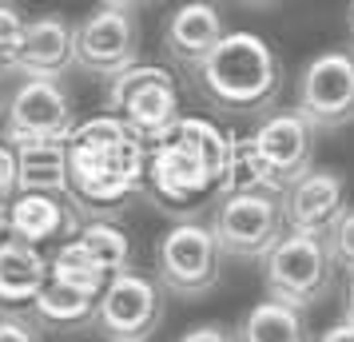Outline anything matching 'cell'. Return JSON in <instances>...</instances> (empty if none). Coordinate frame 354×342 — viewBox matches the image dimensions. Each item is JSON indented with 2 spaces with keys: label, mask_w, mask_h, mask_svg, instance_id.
Segmentation results:
<instances>
[{
  "label": "cell",
  "mask_w": 354,
  "mask_h": 342,
  "mask_svg": "<svg viewBox=\"0 0 354 342\" xmlns=\"http://www.w3.org/2000/svg\"><path fill=\"white\" fill-rule=\"evenodd\" d=\"M211 108L243 120H263L283 96V60L255 32H227L219 48L192 72Z\"/></svg>",
  "instance_id": "cell-1"
},
{
  "label": "cell",
  "mask_w": 354,
  "mask_h": 342,
  "mask_svg": "<svg viewBox=\"0 0 354 342\" xmlns=\"http://www.w3.org/2000/svg\"><path fill=\"white\" fill-rule=\"evenodd\" d=\"M140 131L120 120H96L72 144V203L84 196L96 203H120L140 183Z\"/></svg>",
  "instance_id": "cell-2"
},
{
  "label": "cell",
  "mask_w": 354,
  "mask_h": 342,
  "mask_svg": "<svg viewBox=\"0 0 354 342\" xmlns=\"http://www.w3.org/2000/svg\"><path fill=\"white\" fill-rule=\"evenodd\" d=\"M315 135L319 131L295 112H271L255 124V131L239 147V167L247 171V187H263L283 196L315 167Z\"/></svg>",
  "instance_id": "cell-3"
},
{
  "label": "cell",
  "mask_w": 354,
  "mask_h": 342,
  "mask_svg": "<svg viewBox=\"0 0 354 342\" xmlns=\"http://www.w3.org/2000/svg\"><path fill=\"white\" fill-rule=\"evenodd\" d=\"M211 235L227 259L239 263H263L287 235V215L283 196L263 191V187H239L227 191L215 211H211Z\"/></svg>",
  "instance_id": "cell-4"
},
{
  "label": "cell",
  "mask_w": 354,
  "mask_h": 342,
  "mask_svg": "<svg viewBox=\"0 0 354 342\" xmlns=\"http://www.w3.org/2000/svg\"><path fill=\"white\" fill-rule=\"evenodd\" d=\"M335 271L338 263L322 235L287 231L283 243L263 259V291H267V298L310 310L335 291Z\"/></svg>",
  "instance_id": "cell-5"
},
{
  "label": "cell",
  "mask_w": 354,
  "mask_h": 342,
  "mask_svg": "<svg viewBox=\"0 0 354 342\" xmlns=\"http://www.w3.org/2000/svg\"><path fill=\"white\" fill-rule=\"evenodd\" d=\"M223 251L215 243L207 223L183 219L176 227L160 235L156 243V278L167 294L176 298H203L219 287V267Z\"/></svg>",
  "instance_id": "cell-6"
},
{
  "label": "cell",
  "mask_w": 354,
  "mask_h": 342,
  "mask_svg": "<svg viewBox=\"0 0 354 342\" xmlns=\"http://www.w3.org/2000/svg\"><path fill=\"white\" fill-rule=\"evenodd\" d=\"M295 112L315 131H342L354 124V48H326L310 56L295 80Z\"/></svg>",
  "instance_id": "cell-7"
},
{
  "label": "cell",
  "mask_w": 354,
  "mask_h": 342,
  "mask_svg": "<svg viewBox=\"0 0 354 342\" xmlns=\"http://www.w3.org/2000/svg\"><path fill=\"white\" fill-rule=\"evenodd\" d=\"M104 104L112 115H124V124H131L144 140H163L179 124L176 84L156 64H136L112 76Z\"/></svg>",
  "instance_id": "cell-8"
},
{
  "label": "cell",
  "mask_w": 354,
  "mask_h": 342,
  "mask_svg": "<svg viewBox=\"0 0 354 342\" xmlns=\"http://www.w3.org/2000/svg\"><path fill=\"white\" fill-rule=\"evenodd\" d=\"M163 323V287L160 278L124 271L112 275L100 294L96 334L108 342H147Z\"/></svg>",
  "instance_id": "cell-9"
},
{
  "label": "cell",
  "mask_w": 354,
  "mask_h": 342,
  "mask_svg": "<svg viewBox=\"0 0 354 342\" xmlns=\"http://www.w3.org/2000/svg\"><path fill=\"white\" fill-rule=\"evenodd\" d=\"M76 64L88 76L112 80L140 64V20L136 8L100 4L76 24Z\"/></svg>",
  "instance_id": "cell-10"
},
{
  "label": "cell",
  "mask_w": 354,
  "mask_h": 342,
  "mask_svg": "<svg viewBox=\"0 0 354 342\" xmlns=\"http://www.w3.org/2000/svg\"><path fill=\"white\" fill-rule=\"evenodd\" d=\"M72 96L60 80H24L4 108V135L12 147L40 144V140H68L72 135Z\"/></svg>",
  "instance_id": "cell-11"
},
{
  "label": "cell",
  "mask_w": 354,
  "mask_h": 342,
  "mask_svg": "<svg viewBox=\"0 0 354 342\" xmlns=\"http://www.w3.org/2000/svg\"><path fill=\"white\" fill-rule=\"evenodd\" d=\"M346 180L330 167H310L299 183L283 191V215L287 231L295 235H322L335 227V219L346 211Z\"/></svg>",
  "instance_id": "cell-12"
},
{
  "label": "cell",
  "mask_w": 354,
  "mask_h": 342,
  "mask_svg": "<svg viewBox=\"0 0 354 342\" xmlns=\"http://www.w3.org/2000/svg\"><path fill=\"white\" fill-rule=\"evenodd\" d=\"M223 36H227V20L219 12V4L215 0H187L163 24V52L176 68L195 72L219 48Z\"/></svg>",
  "instance_id": "cell-13"
},
{
  "label": "cell",
  "mask_w": 354,
  "mask_h": 342,
  "mask_svg": "<svg viewBox=\"0 0 354 342\" xmlns=\"http://www.w3.org/2000/svg\"><path fill=\"white\" fill-rule=\"evenodd\" d=\"M76 64V24L60 12H40L28 20L17 76L24 80H60Z\"/></svg>",
  "instance_id": "cell-14"
},
{
  "label": "cell",
  "mask_w": 354,
  "mask_h": 342,
  "mask_svg": "<svg viewBox=\"0 0 354 342\" xmlns=\"http://www.w3.org/2000/svg\"><path fill=\"white\" fill-rule=\"evenodd\" d=\"M52 263H72V267H92L100 275H124L131 271V235L112 219H92L84 223L76 239H68Z\"/></svg>",
  "instance_id": "cell-15"
},
{
  "label": "cell",
  "mask_w": 354,
  "mask_h": 342,
  "mask_svg": "<svg viewBox=\"0 0 354 342\" xmlns=\"http://www.w3.org/2000/svg\"><path fill=\"white\" fill-rule=\"evenodd\" d=\"M72 199L60 196H40V191H20L12 203H8V219H12V239L20 243H48V239H76L80 235V223L72 215Z\"/></svg>",
  "instance_id": "cell-16"
},
{
  "label": "cell",
  "mask_w": 354,
  "mask_h": 342,
  "mask_svg": "<svg viewBox=\"0 0 354 342\" xmlns=\"http://www.w3.org/2000/svg\"><path fill=\"white\" fill-rule=\"evenodd\" d=\"M100 294L92 287L68 283V278H48V287L40 291V298L32 303V319L44 330L56 334H76V330H96V314H100Z\"/></svg>",
  "instance_id": "cell-17"
},
{
  "label": "cell",
  "mask_w": 354,
  "mask_h": 342,
  "mask_svg": "<svg viewBox=\"0 0 354 342\" xmlns=\"http://www.w3.org/2000/svg\"><path fill=\"white\" fill-rule=\"evenodd\" d=\"M52 278V263L36 251L32 243L20 239H4L0 243V307H28L40 298V291Z\"/></svg>",
  "instance_id": "cell-18"
},
{
  "label": "cell",
  "mask_w": 354,
  "mask_h": 342,
  "mask_svg": "<svg viewBox=\"0 0 354 342\" xmlns=\"http://www.w3.org/2000/svg\"><path fill=\"white\" fill-rule=\"evenodd\" d=\"M20 151V191L72 199V151L68 140H40L24 144Z\"/></svg>",
  "instance_id": "cell-19"
},
{
  "label": "cell",
  "mask_w": 354,
  "mask_h": 342,
  "mask_svg": "<svg viewBox=\"0 0 354 342\" xmlns=\"http://www.w3.org/2000/svg\"><path fill=\"white\" fill-rule=\"evenodd\" d=\"M235 339L239 342H315L306 310L279 303V298H263L235 323Z\"/></svg>",
  "instance_id": "cell-20"
},
{
  "label": "cell",
  "mask_w": 354,
  "mask_h": 342,
  "mask_svg": "<svg viewBox=\"0 0 354 342\" xmlns=\"http://www.w3.org/2000/svg\"><path fill=\"white\" fill-rule=\"evenodd\" d=\"M24 32H28V20L17 4L0 0V76H17L20 64V48H24Z\"/></svg>",
  "instance_id": "cell-21"
},
{
  "label": "cell",
  "mask_w": 354,
  "mask_h": 342,
  "mask_svg": "<svg viewBox=\"0 0 354 342\" xmlns=\"http://www.w3.org/2000/svg\"><path fill=\"white\" fill-rule=\"evenodd\" d=\"M326 247L338 267H346V275H354V207H346L335 219V227L326 231Z\"/></svg>",
  "instance_id": "cell-22"
},
{
  "label": "cell",
  "mask_w": 354,
  "mask_h": 342,
  "mask_svg": "<svg viewBox=\"0 0 354 342\" xmlns=\"http://www.w3.org/2000/svg\"><path fill=\"white\" fill-rule=\"evenodd\" d=\"M40 330L44 326L32 319V310L28 314H17V310H4L0 314V342H44Z\"/></svg>",
  "instance_id": "cell-23"
},
{
  "label": "cell",
  "mask_w": 354,
  "mask_h": 342,
  "mask_svg": "<svg viewBox=\"0 0 354 342\" xmlns=\"http://www.w3.org/2000/svg\"><path fill=\"white\" fill-rule=\"evenodd\" d=\"M20 191V151L8 140H0V199H8Z\"/></svg>",
  "instance_id": "cell-24"
},
{
  "label": "cell",
  "mask_w": 354,
  "mask_h": 342,
  "mask_svg": "<svg viewBox=\"0 0 354 342\" xmlns=\"http://www.w3.org/2000/svg\"><path fill=\"white\" fill-rule=\"evenodd\" d=\"M176 342H239V339H235V326L199 323V326H192V330H183Z\"/></svg>",
  "instance_id": "cell-25"
},
{
  "label": "cell",
  "mask_w": 354,
  "mask_h": 342,
  "mask_svg": "<svg viewBox=\"0 0 354 342\" xmlns=\"http://www.w3.org/2000/svg\"><path fill=\"white\" fill-rule=\"evenodd\" d=\"M319 342H354V323L351 319H342V323L326 326V330L319 334Z\"/></svg>",
  "instance_id": "cell-26"
},
{
  "label": "cell",
  "mask_w": 354,
  "mask_h": 342,
  "mask_svg": "<svg viewBox=\"0 0 354 342\" xmlns=\"http://www.w3.org/2000/svg\"><path fill=\"white\" fill-rule=\"evenodd\" d=\"M12 239V219H8V199H0V243Z\"/></svg>",
  "instance_id": "cell-27"
},
{
  "label": "cell",
  "mask_w": 354,
  "mask_h": 342,
  "mask_svg": "<svg viewBox=\"0 0 354 342\" xmlns=\"http://www.w3.org/2000/svg\"><path fill=\"white\" fill-rule=\"evenodd\" d=\"M342 319L354 323V275H351V283H346V294H342Z\"/></svg>",
  "instance_id": "cell-28"
},
{
  "label": "cell",
  "mask_w": 354,
  "mask_h": 342,
  "mask_svg": "<svg viewBox=\"0 0 354 342\" xmlns=\"http://www.w3.org/2000/svg\"><path fill=\"white\" fill-rule=\"evenodd\" d=\"M235 4H243V8H271L279 0H235Z\"/></svg>",
  "instance_id": "cell-29"
},
{
  "label": "cell",
  "mask_w": 354,
  "mask_h": 342,
  "mask_svg": "<svg viewBox=\"0 0 354 342\" xmlns=\"http://www.w3.org/2000/svg\"><path fill=\"white\" fill-rule=\"evenodd\" d=\"M104 4H120V8H140V4H151V0H104Z\"/></svg>",
  "instance_id": "cell-30"
},
{
  "label": "cell",
  "mask_w": 354,
  "mask_h": 342,
  "mask_svg": "<svg viewBox=\"0 0 354 342\" xmlns=\"http://www.w3.org/2000/svg\"><path fill=\"white\" fill-rule=\"evenodd\" d=\"M346 32H351V48H354V0H351V8H346Z\"/></svg>",
  "instance_id": "cell-31"
},
{
  "label": "cell",
  "mask_w": 354,
  "mask_h": 342,
  "mask_svg": "<svg viewBox=\"0 0 354 342\" xmlns=\"http://www.w3.org/2000/svg\"><path fill=\"white\" fill-rule=\"evenodd\" d=\"M4 108H8V104H0V115H4Z\"/></svg>",
  "instance_id": "cell-32"
}]
</instances>
